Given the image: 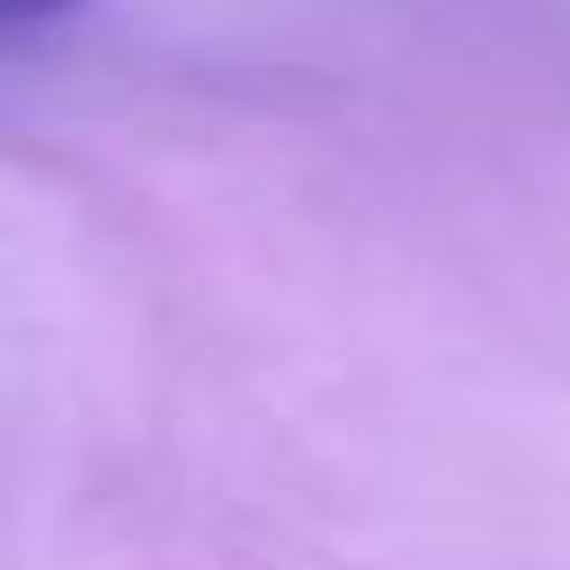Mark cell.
I'll use <instances>...</instances> for the list:
<instances>
[{
	"label": "cell",
	"instance_id": "cell-1",
	"mask_svg": "<svg viewBox=\"0 0 570 570\" xmlns=\"http://www.w3.org/2000/svg\"><path fill=\"white\" fill-rule=\"evenodd\" d=\"M80 0H0V36H36V27H62Z\"/></svg>",
	"mask_w": 570,
	"mask_h": 570
}]
</instances>
